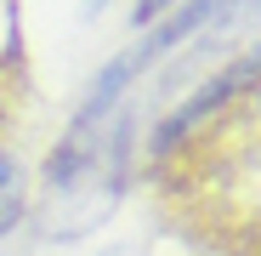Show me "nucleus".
<instances>
[{"instance_id": "nucleus-2", "label": "nucleus", "mask_w": 261, "mask_h": 256, "mask_svg": "<svg viewBox=\"0 0 261 256\" xmlns=\"http://www.w3.org/2000/svg\"><path fill=\"white\" fill-rule=\"evenodd\" d=\"M148 12H165V0H148V6H142V17H148Z\"/></svg>"}, {"instance_id": "nucleus-1", "label": "nucleus", "mask_w": 261, "mask_h": 256, "mask_svg": "<svg viewBox=\"0 0 261 256\" xmlns=\"http://www.w3.org/2000/svg\"><path fill=\"white\" fill-rule=\"evenodd\" d=\"M17 211H23V182H17V165H6V159H0V234L17 222Z\"/></svg>"}]
</instances>
